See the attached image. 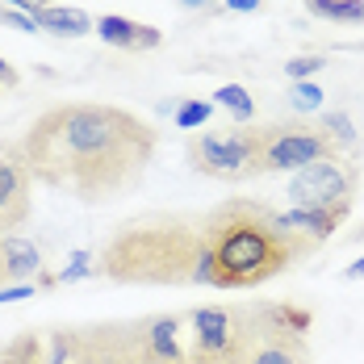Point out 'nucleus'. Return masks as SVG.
<instances>
[{"label": "nucleus", "instance_id": "nucleus-1", "mask_svg": "<svg viewBox=\"0 0 364 364\" xmlns=\"http://www.w3.org/2000/svg\"><path fill=\"white\" fill-rule=\"evenodd\" d=\"M155 146L159 134L139 113L101 101H68L38 113L21 139V155L38 184L84 205H105L143 181Z\"/></svg>", "mask_w": 364, "mask_h": 364}, {"label": "nucleus", "instance_id": "nucleus-25", "mask_svg": "<svg viewBox=\"0 0 364 364\" xmlns=\"http://www.w3.org/2000/svg\"><path fill=\"white\" fill-rule=\"evenodd\" d=\"M13 84H17V72H13V68L0 59V88H13Z\"/></svg>", "mask_w": 364, "mask_h": 364}, {"label": "nucleus", "instance_id": "nucleus-10", "mask_svg": "<svg viewBox=\"0 0 364 364\" xmlns=\"http://www.w3.org/2000/svg\"><path fill=\"white\" fill-rule=\"evenodd\" d=\"M92 30L101 34V42H109L117 50H155L164 34L155 26H143V21H130V17H117V13H105L101 21H92Z\"/></svg>", "mask_w": 364, "mask_h": 364}, {"label": "nucleus", "instance_id": "nucleus-24", "mask_svg": "<svg viewBox=\"0 0 364 364\" xmlns=\"http://www.w3.org/2000/svg\"><path fill=\"white\" fill-rule=\"evenodd\" d=\"M343 281H364V255L356 259V264H348V268H343Z\"/></svg>", "mask_w": 364, "mask_h": 364}, {"label": "nucleus", "instance_id": "nucleus-14", "mask_svg": "<svg viewBox=\"0 0 364 364\" xmlns=\"http://www.w3.org/2000/svg\"><path fill=\"white\" fill-rule=\"evenodd\" d=\"M0 364H46V348L34 331H26V335L0 343Z\"/></svg>", "mask_w": 364, "mask_h": 364}, {"label": "nucleus", "instance_id": "nucleus-17", "mask_svg": "<svg viewBox=\"0 0 364 364\" xmlns=\"http://www.w3.org/2000/svg\"><path fill=\"white\" fill-rule=\"evenodd\" d=\"M210 113H214L210 101H184V105H176L172 122H176L181 130H193V126H205V122H210Z\"/></svg>", "mask_w": 364, "mask_h": 364}, {"label": "nucleus", "instance_id": "nucleus-22", "mask_svg": "<svg viewBox=\"0 0 364 364\" xmlns=\"http://www.w3.org/2000/svg\"><path fill=\"white\" fill-rule=\"evenodd\" d=\"M222 4H226L230 13H255V9H259L264 0H222Z\"/></svg>", "mask_w": 364, "mask_h": 364}, {"label": "nucleus", "instance_id": "nucleus-21", "mask_svg": "<svg viewBox=\"0 0 364 364\" xmlns=\"http://www.w3.org/2000/svg\"><path fill=\"white\" fill-rule=\"evenodd\" d=\"M38 285L26 281V285H0V301H21V297H34Z\"/></svg>", "mask_w": 364, "mask_h": 364}, {"label": "nucleus", "instance_id": "nucleus-4", "mask_svg": "<svg viewBox=\"0 0 364 364\" xmlns=\"http://www.w3.org/2000/svg\"><path fill=\"white\" fill-rule=\"evenodd\" d=\"M259 155H264V126H239L226 134H193L188 139V164L193 172L210 176V181H252L259 172Z\"/></svg>", "mask_w": 364, "mask_h": 364}, {"label": "nucleus", "instance_id": "nucleus-20", "mask_svg": "<svg viewBox=\"0 0 364 364\" xmlns=\"http://www.w3.org/2000/svg\"><path fill=\"white\" fill-rule=\"evenodd\" d=\"M323 68H327V59H323V55H310V59H289V63H285V72H289L293 80H306V75L323 72Z\"/></svg>", "mask_w": 364, "mask_h": 364}, {"label": "nucleus", "instance_id": "nucleus-18", "mask_svg": "<svg viewBox=\"0 0 364 364\" xmlns=\"http://www.w3.org/2000/svg\"><path fill=\"white\" fill-rule=\"evenodd\" d=\"M84 277H97V264H92V255L88 252H75L72 264H68L55 281H59V285H72V281H84Z\"/></svg>", "mask_w": 364, "mask_h": 364}, {"label": "nucleus", "instance_id": "nucleus-9", "mask_svg": "<svg viewBox=\"0 0 364 364\" xmlns=\"http://www.w3.org/2000/svg\"><path fill=\"white\" fill-rule=\"evenodd\" d=\"M348 214H352V205H293V210L281 214V222L318 247V243H327L331 235L348 222Z\"/></svg>", "mask_w": 364, "mask_h": 364}, {"label": "nucleus", "instance_id": "nucleus-13", "mask_svg": "<svg viewBox=\"0 0 364 364\" xmlns=\"http://www.w3.org/2000/svg\"><path fill=\"white\" fill-rule=\"evenodd\" d=\"M301 4L323 21H343V26H360L364 21V0H301Z\"/></svg>", "mask_w": 364, "mask_h": 364}, {"label": "nucleus", "instance_id": "nucleus-26", "mask_svg": "<svg viewBox=\"0 0 364 364\" xmlns=\"http://www.w3.org/2000/svg\"><path fill=\"white\" fill-rule=\"evenodd\" d=\"M184 9H205V4H210V0H181Z\"/></svg>", "mask_w": 364, "mask_h": 364}, {"label": "nucleus", "instance_id": "nucleus-2", "mask_svg": "<svg viewBox=\"0 0 364 364\" xmlns=\"http://www.w3.org/2000/svg\"><path fill=\"white\" fill-rule=\"evenodd\" d=\"M210 289H255L289 264L314 255V243L289 230L277 210L252 197H230L205 214Z\"/></svg>", "mask_w": 364, "mask_h": 364}, {"label": "nucleus", "instance_id": "nucleus-12", "mask_svg": "<svg viewBox=\"0 0 364 364\" xmlns=\"http://www.w3.org/2000/svg\"><path fill=\"white\" fill-rule=\"evenodd\" d=\"M38 30H50V34L59 38H84L92 34V17L84 13V9H59V4H46V9H38L34 13Z\"/></svg>", "mask_w": 364, "mask_h": 364}, {"label": "nucleus", "instance_id": "nucleus-11", "mask_svg": "<svg viewBox=\"0 0 364 364\" xmlns=\"http://www.w3.org/2000/svg\"><path fill=\"white\" fill-rule=\"evenodd\" d=\"M42 272V252L21 235L0 239V285H26Z\"/></svg>", "mask_w": 364, "mask_h": 364}, {"label": "nucleus", "instance_id": "nucleus-5", "mask_svg": "<svg viewBox=\"0 0 364 364\" xmlns=\"http://www.w3.org/2000/svg\"><path fill=\"white\" fill-rule=\"evenodd\" d=\"M339 155V143L331 139L323 122H277L264 126V155L259 172H297L314 159Z\"/></svg>", "mask_w": 364, "mask_h": 364}, {"label": "nucleus", "instance_id": "nucleus-15", "mask_svg": "<svg viewBox=\"0 0 364 364\" xmlns=\"http://www.w3.org/2000/svg\"><path fill=\"white\" fill-rule=\"evenodd\" d=\"M214 101H218L222 109L230 113L239 126H252V117H255V101H252V92L243 88V84H222L218 92H214Z\"/></svg>", "mask_w": 364, "mask_h": 364}, {"label": "nucleus", "instance_id": "nucleus-7", "mask_svg": "<svg viewBox=\"0 0 364 364\" xmlns=\"http://www.w3.org/2000/svg\"><path fill=\"white\" fill-rule=\"evenodd\" d=\"M239 343H243V364H310L306 335L268 323L264 306L239 314Z\"/></svg>", "mask_w": 364, "mask_h": 364}, {"label": "nucleus", "instance_id": "nucleus-16", "mask_svg": "<svg viewBox=\"0 0 364 364\" xmlns=\"http://www.w3.org/2000/svg\"><path fill=\"white\" fill-rule=\"evenodd\" d=\"M323 97H327V92H323L318 84H310V80H297V84H293V92H289V105H293L297 113H314L318 105H323Z\"/></svg>", "mask_w": 364, "mask_h": 364}, {"label": "nucleus", "instance_id": "nucleus-8", "mask_svg": "<svg viewBox=\"0 0 364 364\" xmlns=\"http://www.w3.org/2000/svg\"><path fill=\"white\" fill-rule=\"evenodd\" d=\"M30 197H34V176L26 168L21 143H0V239L30 218Z\"/></svg>", "mask_w": 364, "mask_h": 364}, {"label": "nucleus", "instance_id": "nucleus-19", "mask_svg": "<svg viewBox=\"0 0 364 364\" xmlns=\"http://www.w3.org/2000/svg\"><path fill=\"white\" fill-rule=\"evenodd\" d=\"M0 26H13V30H26V34H34V30H38L34 13H21V9H9V4H0Z\"/></svg>", "mask_w": 364, "mask_h": 364}, {"label": "nucleus", "instance_id": "nucleus-23", "mask_svg": "<svg viewBox=\"0 0 364 364\" xmlns=\"http://www.w3.org/2000/svg\"><path fill=\"white\" fill-rule=\"evenodd\" d=\"M9 9H21V13H38V9H46L50 0H4Z\"/></svg>", "mask_w": 364, "mask_h": 364}, {"label": "nucleus", "instance_id": "nucleus-6", "mask_svg": "<svg viewBox=\"0 0 364 364\" xmlns=\"http://www.w3.org/2000/svg\"><path fill=\"white\" fill-rule=\"evenodd\" d=\"M360 188V168L348 155H327L297 168L289 181L293 205H352Z\"/></svg>", "mask_w": 364, "mask_h": 364}, {"label": "nucleus", "instance_id": "nucleus-3", "mask_svg": "<svg viewBox=\"0 0 364 364\" xmlns=\"http://www.w3.org/2000/svg\"><path fill=\"white\" fill-rule=\"evenodd\" d=\"M97 277L113 285H210L205 214H151L117 226L97 255Z\"/></svg>", "mask_w": 364, "mask_h": 364}]
</instances>
